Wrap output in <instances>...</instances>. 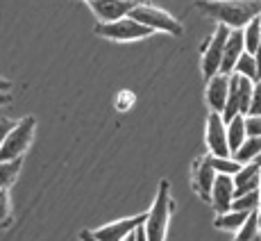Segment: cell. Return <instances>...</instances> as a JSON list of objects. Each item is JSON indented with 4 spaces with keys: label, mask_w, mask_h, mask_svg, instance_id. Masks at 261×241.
Segmentation results:
<instances>
[{
    "label": "cell",
    "mask_w": 261,
    "mask_h": 241,
    "mask_svg": "<svg viewBox=\"0 0 261 241\" xmlns=\"http://www.w3.org/2000/svg\"><path fill=\"white\" fill-rule=\"evenodd\" d=\"M193 7L232 30H243L252 18L261 16V0H195Z\"/></svg>",
    "instance_id": "cell-1"
},
{
    "label": "cell",
    "mask_w": 261,
    "mask_h": 241,
    "mask_svg": "<svg viewBox=\"0 0 261 241\" xmlns=\"http://www.w3.org/2000/svg\"><path fill=\"white\" fill-rule=\"evenodd\" d=\"M170 212H173V198H170V182L166 178L159 180V189H157V198H154L150 212H145V237L148 241H166L168 232V221Z\"/></svg>",
    "instance_id": "cell-2"
},
{
    "label": "cell",
    "mask_w": 261,
    "mask_h": 241,
    "mask_svg": "<svg viewBox=\"0 0 261 241\" xmlns=\"http://www.w3.org/2000/svg\"><path fill=\"white\" fill-rule=\"evenodd\" d=\"M34 132H37V118L25 116L14 123V128L7 132L3 146H0V162H12V159H23L25 150L32 146Z\"/></svg>",
    "instance_id": "cell-3"
},
{
    "label": "cell",
    "mask_w": 261,
    "mask_h": 241,
    "mask_svg": "<svg viewBox=\"0 0 261 241\" xmlns=\"http://www.w3.org/2000/svg\"><path fill=\"white\" fill-rule=\"evenodd\" d=\"M129 16H132L134 21L152 28L154 32H168V34H173V37H182L184 34V25L179 23L173 14L166 12V9H162V7H154V5H150L148 0L134 5Z\"/></svg>",
    "instance_id": "cell-4"
},
{
    "label": "cell",
    "mask_w": 261,
    "mask_h": 241,
    "mask_svg": "<svg viewBox=\"0 0 261 241\" xmlns=\"http://www.w3.org/2000/svg\"><path fill=\"white\" fill-rule=\"evenodd\" d=\"M152 32V28L134 21L132 16L118 18L114 23H95V34L109 39V41H141V39H148Z\"/></svg>",
    "instance_id": "cell-5"
},
{
    "label": "cell",
    "mask_w": 261,
    "mask_h": 241,
    "mask_svg": "<svg viewBox=\"0 0 261 241\" xmlns=\"http://www.w3.org/2000/svg\"><path fill=\"white\" fill-rule=\"evenodd\" d=\"M229 32H232V28L218 23L214 34L209 37V41L202 43V78H204V82H207L209 78H214L216 73H220V66H223V50L229 39Z\"/></svg>",
    "instance_id": "cell-6"
},
{
    "label": "cell",
    "mask_w": 261,
    "mask_h": 241,
    "mask_svg": "<svg viewBox=\"0 0 261 241\" xmlns=\"http://www.w3.org/2000/svg\"><path fill=\"white\" fill-rule=\"evenodd\" d=\"M204 141H207L209 155H216V157H229L232 155L229 143H227V123H225L223 114H216V112L207 114Z\"/></svg>",
    "instance_id": "cell-7"
},
{
    "label": "cell",
    "mask_w": 261,
    "mask_h": 241,
    "mask_svg": "<svg viewBox=\"0 0 261 241\" xmlns=\"http://www.w3.org/2000/svg\"><path fill=\"white\" fill-rule=\"evenodd\" d=\"M143 223H145V214L125 216V219L112 221V223H107V225H102V228L93 230V234H95V239H98V241H123V239H127L132 232H137Z\"/></svg>",
    "instance_id": "cell-8"
},
{
    "label": "cell",
    "mask_w": 261,
    "mask_h": 241,
    "mask_svg": "<svg viewBox=\"0 0 261 241\" xmlns=\"http://www.w3.org/2000/svg\"><path fill=\"white\" fill-rule=\"evenodd\" d=\"M216 175L218 173L214 171L212 162H209V155L207 157L195 159L193 166H191V184H193L195 194H198L204 203L212 200V189H214V182H216Z\"/></svg>",
    "instance_id": "cell-9"
},
{
    "label": "cell",
    "mask_w": 261,
    "mask_h": 241,
    "mask_svg": "<svg viewBox=\"0 0 261 241\" xmlns=\"http://www.w3.org/2000/svg\"><path fill=\"white\" fill-rule=\"evenodd\" d=\"M89 7L98 16V23H114L118 18L129 16L134 3H125V0H91Z\"/></svg>",
    "instance_id": "cell-10"
},
{
    "label": "cell",
    "mask_w": 261,
    "mask_h": 241,
    "mask_svg": "<svg viewBox=\"0 0 261 241\" xmlns=\"http://www.w3.org/2000/svg\"><path fill=\"white\" fill-rule=\"evenodd\" d=\"M227 93H229V75L225 73H216L214 78L207 80V105L209 109L216 114L225 112V103H227Z\"/></svg>",
    "instance_id": "cell-11"
},
{
    "label": "cell",
    "mask_w": 261,
    "mask_h": 241,
    "mask_svg": "<svg viewBox=\"0 0 261 241\" xmlns=\"http://www.w3.org/2000/svg\"><path fill=\"white\" fill-rule=\"evenodd\" d=\"M232 200H234L232 175H216V182H214V189H212V200H209L214 212L216 214L229 212V209H232Z\"/></svg>",
    "instance_id": "cell-12"
},
{
    "label": "cell",
    "mask_w": 261,
    "mask_h": 241,
    "mask_svg": "<svg viewBox=\"0 0 261 241\" xmlns=\"http://www.w3.org/2000/svg\"><path fill=\"white\" fill-rule=\"evenodd\" d=\"M243 53H245V46H243V30H232V32H229L227 43H225V50H223V66H220V73L232 75L234 68H237L239 57H241Z\"/></svg>",
    "instance_id": "cell-13"
},
{
    "label": "cell",
    "mask_w": 261,
    "mask_h": 241,
    "mask_svg": "<svg viewBox=\"0 0 261 241\" xmlns=\"http://www.w3.org/2000/svg\"><path fill=\"white\" fill-rule=\"evenodd\" d=\"M234 180V196L248 194V191H257L261 184V166L259 164H243L237 175H232Z\"/></svg>",
    "instance_id": "cell-14"
},
{
    "label": "cell",
    "mask_w": 261,
    "mask_h": 241,
    "mask_svg": "<svg viewBox=\"0 0 261 241\" xmlns=\"http://www.w3.org/2000/svg\"><path fill=\"white\" fill-rule=\"evenodd\" d=\"M248 216H250V212H239V209H229V212L216 214V219H214V228L237 234L239 230H241V225L245 223V219H248Z\"/></svg>",
    "instance_id": "cell-15"
},
{
    "label": "cell",
    "mask_w": 261,
    "mask_h": 241,
    "mask_svg": "<svg viewBox=\"0 0 261 241\" xmlns=\"http://www.w3.org/2000/svg\"><path fill=\"white\" fill-rule=\"evenodd\" d=\"M248 139V132H245V116H234L232 120L227 123V143H229V150L232 155L243 146V141Z\"/></svg>",
    "instance_id": "cell-16"
},
{
    "label": "cell",
    "mask_w": 261,
    "mask_h": 241,
    "mask_svg": "<svg viewBox=\"0 0 261 241\" xmlns=\"http://www.w3.org/2000/svg\"><path fill=\"white\" fill-rule=\"evenodd\" d=\"M259 155H261V137H248L232 157L239 159L241 164H252V162H257Z\"/></svg>",
    "instance_id": "cell-17"
},
{
    "label": "cell",
    "mask_w": 261,
    "mask_h": 241,
    "mask_svg": "<svg viewBox=\"0 0 261 241\" xmlns=\"http://www.w3.org/2000/svg\"><path fill=\"white\" fill-rule=\"evenodd\" d=\"M243 46H245V53H250V55H254L257 48L261 46V16L252 18L243 28Z\"/></svg>",
    "instance_id": "cell-18"
},
{
    "label": "cell",
    "mask_w": 261,
    "mask_h": 241,
    "mask_svg": "<svg viewBox=\"0 0 261 241\" xmlns=\"http://www.w3.org/2000/svg\"><path fill=\"white\" fill-rule=\"evenodd\" d=\"M259 212V209H257ZM257 212H250V216L245 219V223L241 225V230L234 234L232 241H257L259 232H261V225H259V214Z\"/></svg>",
    "instance_id": "cell-19"
},
{
    "label": "cell",
    "mask_w": 261,
    "mask_h": 241,
    "mask_svg": "<svg viewBox=\"0 0 261 241\" xmlns=\"http://www.w3.org/2000/svg\"><path fill=\"white\" fill-rule=\"evenodd\" d=\"M23 159H12V162H0V189H9L16 182L18 173H21Z\"/></svg>",
    "instance_id": "cell-20"
},
{
    "label": "cell",
    "mask_w": 261,
    "mask_h": 241,
    "mask_svg": "<svg viewBox=\"0 0 261 241\" xmlns=\"http://www.w3.org/2000/svg\"><path fill=\"white\" fill-rule=\"evenodd\" d=\"M259 207H261L259 189L257 191H248V194L234 196V200H232V209H239V212H257Z\"/></svg>",
    "instance_id": "cell-21"
},
{
    "label": "cell",
    "mask_w": 261,
    "mask_h": 241,
    "mask_svg": "<svg viewBox=\"0 0 261 241\" xmlns=\"http://www.w3.org/2000/svg\"><path fill=\"white\" fill-rule=\"evenodd\" d=\"M209 162H212V166L218 175H237L241 171V166H243V164H241L239 159H234L232 155H229V157H216V155H209Z\"/></svg>",
    "instance_id": "cell-22"
},
{
    "label": "cell",
    "mask_w": 261,
    "mask_h": 241,
    "mask_svg": "<svg viewBox=\"0 0 261 241\" xmlns=\"http://www.w3.org/2000/svg\"><path fill=\"white\" fill-rule=\"evenodd\" d=\"M234 73L243 75V78L252 80V82H259V73H257V62H254V55H250V53L241 55L239 62H237V68H234Z\"/></svg>",
    "instance_id": "cell-23"
},
{
    "label": "cell",
    "mask_w": 261,
    "mask_h": 241,
    "mask_svg": "<svg viewBox=\"0 0 261 241\" xmlns=\"http://www.w3.org/2000/svg\"><path fill=\"white\" fill-rule=\"evenodd\" d=\"M252 89L254 82L248 78L241 75L239 80V107H241V116H248V109H250V100H252Z\"/></svg>",
    "instance_id": "cell-24"
},
{
    "label": "cell",
    "mask_w": 261,
    "mask_h": 241,
    "mask_svg": "<svg viewBox=\"0 0 261 241\" xmlns=\"http://www.w3.org/2000/svg\"><path fill=\"white\" fill-rule=\"evenodd\" d=\"M12 225V200L7 189H0V230Z\"/></svg>",
    "instance_id": "cell-25"
},
{
    "label": "cell",
    "mask_w": 261,
    "mask_h": 241,
    "mask_svg": "<svg viewBox=\"0 0 261 241\" xmlns=\"http://www.w3.org/2000/svg\"><path fill=\"white\" fill-rule=\"evenodd\" d=\"M248 116H261V80H259V82H254V89H252V100H250Z\"/></svg>",
    "instance_id": "cell-26"
},
{
    "label": "cell",
    "mask_w": 261,
    "mask_h": 241,
    "mask_svg": "<svg viewBox=\"0 0 261 241\" xmlns=\"http://www.w3.org/2000/svg\"><path fill=\"white\" fill-rule=\"evenodd\" d=\"M245 132L248 137H261V116H245Z\"/></svg>",
    "instance_id": "cell-27"
},
{
    "label": "cell",
    "mask_w": 261,
    "mask_h": 241,
    "mask_svg": "<svg viewBox=\"0 0 261 241\" xmlns=\"http://www.w3.org/2000/svg\"><path fill=\"white\" fill-rule=\"evenodd\" d=\"M14 123L16 120H9V118H0V146H3L5 141V137H7V132L14 128Z\"/></svg>",
    "instance_id": "cell-28"
},
{
    "label": "cell",
    "mask_w": 261,
    "mask_h": 241,
    "mask_svg": "<svg viewBox=\"0 0 261 241\" xmlns=\"http://www.w3.org/2000/svg\"><path fill=\"white\" fill-rule=\"evenodd\" d=\"M80 241H98V239H95L93 230H82L80 232Z\"/></svg>",
    "instance_id": "cell-29"
},
{
    "label": "cell",
    "mask_w": 261,
    "mask_h": 241,
    "mask_svg": "<svg viewBox=\"0 0 261 241\" xmlns=\"http://www.w3.org/2000/svg\"><path fill=\"white\" fill-rule=\"evenodd\" d=\"M9 89H12V82L5 78H0V93H9Z\"/></svg>",
    "instance_id": "cell-30"
},
{
    "label": "cell",
    "mask_w": 261,
    "mask_h": 241,
    "mask_svg": "<svg viewBox=\"0 0 261 241\" xmlns=\"http://www.w3.org/2000/svg\"><path fill=\"white\" fill-rule=\"evenodd\" d=\"M254 62H257V73H259V80H261V46L257 48V53H254Z\"/></svg>",
    "instance_id": "cell-31"
},
{
    "label": "cell",
    "mask_w": 261,
    "mask_h": 241,
    "mask_svg": "<svg viewBox=\"0 0 261 241\" xmlns=\"http://www.w3.org/2000/svg\"><path fill=\"white\" fill-rule=\"evenodd\" d=\"M12 103V96H9V93H0V107H3V105H9Z\"/></svg>",
    "instance_id": "cell-32"
},
{
    "label": "cell",
    "mask_w": 261,
    "mask_h": 241,
    "mask_svg": "<svg viewBox=\"0 0 261 241\" xmlns=\"http://www.w3.org/2000/svg\"><path fill=\"white\" fill-rule=\"evenodd\" d=\"M137 241H148V237H145V230H143V225L137 230Z\"/></svg>",
    "instance_id": "cell-33"
},
{
    "label": "cell",
    "mask_w": 261,
    "mask_h": 241,
    "mask_svg": "<svg viewBox=\"0 0 261 241\" xmlns=\"http://www.w3.org/2000/svg\"><path fill=\"white\" fill-rule=\"evenodd\" d=\"M123 241H137V232H132L127 239H123Z\"/></svg>",
    "instance_id": "cell-34"
},
{
    "label": "cell",
    "mask_w": 261,
    "mask_h": 241,
    "mask_svg": "<svg viewBox=\"0 0 261 241\" xmlns=\"http://www.w3.org/2000/svg\"><path fill=\"white\" fill-rule=\"evenodd\" d=\"M87 3H91V0H87ZM125 3H134V5H139V3H145V0H125Z\"/></svg>",
    "instance_id": "cell-35"
},
{
    "label": "cell",
    "mask_w": 261,
    "mask_h": 241,
    "mask_svg": "<svg viewBox=\"0 0 261 241\" xmlns=\"http://www.w3.org/2000/svg\"><path fill=\"white\" fill-rule=\"evenodd\" d=\"M254 164H259V166H261V155H259V157H257V162H254Z\"/></svg>",
    "instance_id": "cell-36"
},
{
    "label": "cell",
    "mask_w": 261,
    "mask_h": 241,
    "mask_svg": "<svg viewBox=\"0 0 261 241\" xmlns=\"http://www.w3.org/2000/svg\"><path fill=\"white\" fill-rule=\"evenodd\" d=\"M257 214H259V225H261V207H259V212H257Z\"/></svg>",
    "instance_id": "cell-37"
},
{
    "label": "cell",
    "mask_w": 261,
    "mask_h": 241,
    "mask_svg": "<svg viewBox=\"0 0 261 241\" xmlns=\"http://www.w3.org/2000/svg\"><path fill=\"white\" fill-rule=\"evenodd\" d=\"M259 196H261V184H259Z\"/></svg>",
    "instance_id": "cell-38"
}]
</instances>
